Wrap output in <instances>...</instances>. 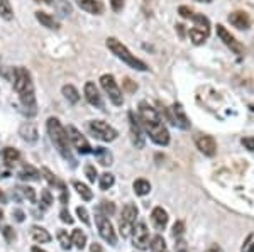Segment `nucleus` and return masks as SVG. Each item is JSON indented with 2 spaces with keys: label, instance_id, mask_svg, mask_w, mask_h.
Wrapping results in <instances>:
<instances>
[{
  "label": "nucleus",
  "instance_id": "nucleus-38",
  "mask_svg": "<svg viewBox=\"0 0 254 252\" xmlns=\"http://www.w3.org/2000/svg\"><path fill=\"white\" fill-rule=\"evenodd\" d=\"M241 252H254V234L248 235V239H246V242H244Z\"/></svg>",
  "mask_w": 254,
  "mask_h": 252
},
{
  "label": "nucleus",
  "instance_id": "nucleus-32",
  "mask_svg": "<svg viewBox=\"0 0 254 252\" xmlns=\"http://www.w3.org/2000/svg\"><path fill=\"white\" fill-rule=\"evenodd\" d=\"M151 252H168L166 242L161 235H156V237L151 241Z\"/></svg>",
  "mask_w": 254,
  "mask_h": 252
},
{
  "label": "nucleus",
  "instance_id": "nucleus-37",
  "mask_svg": "<svg viewBox=\"0 0 254 252\" xmlns=\"http://www.w3.org/2000/svg\"><path fill=\"white\" fill-rule=\"evenodd\" d=\"M85 174H87V178H88L90 183H95V180H97V169H95V166H92V164L85 166Z\"/></svg>",
  "mask_w": 254,
  "mask_h": 252
},
{
  "label": "nucleus",
  "instance_id": "nucleus-7",
  "mask_svg": "<svg viewBox=\"0 0 254 252\" xmlns=\"http://www.w3.org/2000/svg\"><path fill=\"white\" fill-rule=\"evenodd\" d=\"M100 85L102 88H104V92L107 93L109 100L112 101L114 105H117V107H121L122 103H124V97H122V90L119 88L116 78H114L112 75H102L100 76Z\"/></svg>",
  "mask_w": 254,
  "mask_h": 252
},
{
  "label": "nucleus",
  "instance_id": "nucleus-11",
  "mask_svg": "<svg viewBox=\"0 0 254 252\" xmlns=\"http://www.w3.org/2000/svg\"><path fill=\"white\" fill-rule=\"evenodd\" d=\"M132 244L139 251H146L149 247V230L144 222L134 223L132 229Z\"/></svg>",
  "mask_w": 254,
  "mask_h": 252
},
{
  "label": "nucleus",
  "instance_id": "nucleus-9",
  "mask_svg": "<svg viewBox=\"0 0 254 252\" xmlns=\"http://www.w3.org/2000/svg\"><path fill=\"white\" fill-rule=\"evenodd\" d=\"M95 223H97V229H98L100 237L104 239L105 242H109L110 246H116V244H117V235H116V230H114L112 223H110V220L107 218V215L97 212Z\"/></svg>",
  "mask_w": 254,
  "mask_h": 252
},
{
  "label": "nucleus",
  "instance_id": "nucleus-24",
  "mask_svg": "<svg viewBox=\"0 0 254 252\" xmlns=\"http://www.w3.org/2000/svg\"><path fill=\"white\" fill-rule=\"evenodd\" d=\"M73 188L78 192V195L81 198H83L85 202H90L93 198V192L88 188L87 185H83V183H80V181H73Z\"/></svg>",
  "mask_w": 254,
  "mask_h": 252
},
{
  "label": "nucleus",
  "instance_id": "nucleus-5",
  "mask_svg": "<svg viewBox=\"0 0 254 252\" xmlns=\"http://www.w3.org/2000/svg\"><path fill=\"white\" fill-rule=\"evenodd\" d=\"M137 217V206L134 203H127L122 210L121 220H119V232H121L122 239H127L134 229V223H136Z\"/></svg>",
  "mask_w": 254,
  "mask_h": 252
},
{
  "label": "nucleus",
  "instance_id": "nucleus-21",
  "mask_svg": "<svg viewBox=\"0 0 254 252\" xmlns=\"http://www.w3.org/2000/svg\"><path fill=\"white\" fill-rule=\"evenodd\" d=\"M36 19H38V22L43 24L44 27H48V29H60V24H58V20H56L53 15H49L46 14V12H43V10H38L36 12Z\"/></svg>",
  "mask_w": 254,
  "mask_h": 252
},
{
  "label": "nucleus",
  "instance_id": "nucleus-51",
  "mask_svg": "<svg viewBox=\"0 0 254 252\" xmlns=\"http://www.w3.org/2000/svg\"><path fill=\"white\" fill-rule=\"evenodd\" d=\"M36 2H41V3H51L53 0H36Z\"/></svg>",
  "mask_w": 254,
  "mask_h": 252
},
{
  "label": "nucleus",
  "instance_id": "nucleus-40",
  "mask_svg": "<svg viewBox=\"0 0 254 252\" xmlns=\"http://www.w3.org/2000/svg\"><path fill=\"white\" fill-rule=\"evenodd\" d=\"M183 232H185V223H183L182 220L176 222L173 225V235L175 237H180V235H183Z\"/></svg>",
  "mask_w": 254,
  "mask_h": 252
},
{
  "label": "nucleus",
  "instance_id": "nucleus-30",
  "mask_svg": "<svg viewBox=\"0 0 254 252\" xmlns=\"http://www.w3.org/2000/svg\"><path fill=\"white\" fill-rule=\"evenodd\" d=\"M20 180H39V171L38 169H34L32 166H24L22 171L19 173Z\"/></svg>",
  "mask_w": 254,
  "mask_h": 252
},
{
  "label": "nucleus",
  "instance_id": "nucleus-19",
  "mask_svg": "<svg viewBox=\"0 0 254 252\" xmlns=\"http://www.w3.org/2000/svg\"><path fill=\"white\" fill-rule=\"evenodd\" d=\"M151 222L156 227L158 230H165L168 225V213L166 210H163L161 206H156V208L151 212Z\"/></svg>",
  "mask_w": 254,
  "mask_h": 252
},
{
  "label": "nucleus",
  "instance_id": "nucleus-33",
  "mask_svg": "<svg viewBox=\"0 0 254 252\" xmlns=\"http://www.w3.org/2000/svg\"><path fill=\"white\" fill-rule=\"evenodd\" d=\"M58 241L64 251H68L71 247V237L68 235L66 230H58Z\"/></svg>",
  "mask_w": 254,
  "mask_h": 252
},
{
  "label": "nucleus",
  "instance_id": "nucleus-25",
  "mask_svg": "<svg viewBox=\"0 0 254 252\" xmlns=\"http://www.w3.org/2000/svg\"><path fill=\"white\" fill-rule=\"evenodd\" d=\"M2 157L7 164H14V162H17L20 159V152L14 148H5L2 151Z\"/></svg>",
  "mask_w": 254,
  "mask_h": 252
},
{
  "label": "nucleus",
  "instance_id": "nucleus-47",
  "mask_svg": "<svg viewBox=\"0 0 254 252\" xmlns=\"http://www.w3.org/2000/svg\"><path fill=\"white\" fill-rule=\"evenodd\" d=\"M90 251H92V252H104V251H102V246H100V244H92V249H90Z\"/></svg>",
  "mask_w": 254,
  "mask_h": 252
},
{
  "label": "nucleus",
  "instance_id": "nucleus-48",
  "mask_svg": "<svg viewBox=\"0 0 254 252\" xmlns=\"http://www.w3.org/2000/svg\"><path fill=\"white\" fill-rule=\"evenodd\" d=\"M205 252H224L222 249H220L219 246H212V247H208V249Z\"/></svg>",
  "mask_w": 254,
  "mask_h": 252
},
{
  "label": "nucleus",
  "instance_id": "nucleus-2",
  "mask_svg": "<svg viewBox=\"0 0 254 252\" xmlns=\"http://www.w3.org/2000/svg\"><path fill=\"white\" fill-rule=\"evenodd\" d=\"M48 134H49V139L55 144L56 151L63 156V159L68 161L71 166H75L76 161H75V157H73L71 142H69L66 129H64L63 125H61V122L58 119H55V117L48 119Z\"/></svg>",
  "mask_w": 254,
  "mask_h": 252
},
{
  "label": "nucleus",
  "instance_id": "nucleus-53",
  "mask_svg": "<svg viewBox=\"0 0 254 252\" xmlns=\"http://www.w3.org/2000/svg\"><path fill=\"white\" fill-rule=\"evenodd\" d=\"M198 2H212V0H198Z\"/></svg>",
  "mask_w": 254,
  "mask_h": 252
},
{
  "label": "nucleus",
  "instance_id": "nucleus-45",
  "mask_svg": "<svg viewBox=\"0 0 254 252\" xmlns=\"http://www.w3.org/2000/svg\"><path fill=\"white\" fill-rule=\"evenodd\" d=\"M3 235H5L9 242H12L15 239V234H14V230H12L10 227H5V229H3Z\"/></svg>",
  "mask_w": 254,
  "mask_h": 252
},
{
  "label": "nucleus",
  "instance_id": "nucleus-31",
  "mask_svg": "<svg viewBox=\"0 0 254 252\" xmlns=\"http://www.w3.org/2000/svg\"><path fill=\"white\" fill-rule=\"evenodd\" d=\"M41 173L44 174V178H46V181L49 183V185H51V186H58L61 192H64V185H63L61 181H58V178H56L55 174L49 171L48 168H43V169H41Z\"/></svg>",
  "mask_w": 254,
  "mask_h": 252
},
{
  "label": "nucleus",
  "instance_id": "nucleus-29",
  "mask_svg": "<svg viewBox=\"0 0 254 252\" xmlns=\"http://www.w3.org/2000/svg\"><path fill=\"white\" fill-rule=\"evenodd\" d=\"M134 192H136V195H139V197H144V195H147V193L151 192L149 181H146V180H136V181H134Z\"/></svg>",
  "mask_w": 254,
  "mask_h": 252
},
{
  "label": "nucleus",
  "instance_id": "nucleus-49",
  "mask_svg": "<svg viewBox=\"0 0 254 252\" xmlns=\"http://www.w3.org/2000/svg\"><path fill=\"white\" fill-rule=\"evenodd\" d=\"M178 244H180V246H178V249H176V252H188L187 247H185V242L182 241V242H178Z\"/></svg>",
  "mask_w": 254,
  "mask_h": 252
},
{
  "label": "nucleus",
  "instance_id": "nucleus-6",
  "mask_svg": "<svg viewBox=\"0 0 254 252\" xmlns=\"http://www.w3.org/2000/svg\"><path fill=\"white\" fill-rule=\"evenodd\" d=\"M88 129L90 132L93 134V137H97V139L104 141V142H112L117 139V131L112 127V125H109L107 122L104 120H90L88 122Z\"/></svg>",
  "mask_w": 254,
  "mask_h": 252
},
{
  "label": "nucleus",
  "instance_id": "nucleus-42",
  "mask_svg": "<svg viewBox=\"0 0 254 252\" xmlns=\"http://www.w3.org/2000/svg\"><path fill=\"white\" fill-rule=\"evenodd\" d=\"M41 197H43V205L46 206H51V203H53V197H51V193L48 192V190H44L43 193H41Z\"/></svg>",
  "mask_w": 254,
  "mask_h": 252
},
{
  "label": "nucleus",
  "instance_id": "nucleus-44",
  "mask_svg": "<svg viewBox=\"0 0 254 252\" xmlns=\"http://www.w3.org/2000/svg\"><path fill=\"white\" fill-rule=\"evenodd\" d=\"M110 7H112L114 12H121L122 7H124V0H110Z\"/></svg>",
  "mask_w": 254,
  "mask_h": 252
},
{
  "label": "nucleus",
  "instance_id": "nucleus-54",
  "mask_svg": "<svg viewBox=\"0 0 254 252\" xmlns=\"http://www.w3.org/2000/svg\"><path fill=\"white\" fill-rule=\"evenodd\" d=\"M2 217H3V213H2V210H0V220H2Z\"/></svg>",
  "mask_w": 254,
  "mask_h": 252
},
{
  "label": "nucleus",
  "instance_id": "nucleus-34",
  "mask_svg": "<svg viewBox=\"0 0 254 252\" xmlns=\"http://www.w3.org/2000/svg\"><path fill=\"white\" fill-rule=\"evenodd\" d=\"M114 181H116V178H114V174H110V173H104L100 176V188L102 190H109L110 186L114 185Z\"/></svg>",
  "mask_w": 254,
  "mask_h": 252
},
{
  "label": "nucleus",
  "instance_id": "nucleus-46",
  "mask_svg": "<svg viewBox=\"0 0 254 252\" xmlns=\"http://www.w3.org/2000/svg\"><path fill=\"white\" fill-rule=\"evenodd\" d=\"M14 215H15V220L17 222H24V213L20 212V210H15Z\"/></svg>",
  "mask_w": 254,
  "mask_h": 252
},
{
  "label": "nucleus",
  "instance_id": "nucleus-26",
  "mask_svg": "<svg viewBox=\"0 0 254 252\" xmlns=\"http://www.w3.org/2000/svg\"><path fill=\"white\" fill-rule=\"evenodd\" d=\"M93 152H95V156H97V159L100 164H104V166L112 164V154H110L105 148H97Z\"/></svg>",
  "mask_w": 254,
  "mask_h": 252
},
{
  "label": "nucleus",
  "instance_id": "nucleus-28",
  "mask_svg": "<svg viewBox=\"0 0 254 252\" xmlns=\"http://www.w3.org/2000/svg\"><path fill=\"white\" fill-rule=\"evenodd\" d=\"M0 17L10 20L14 17V10H12L10 0H0Z\"/></svg>",
  "mask_w": 254,
  "mask_h": 252
},
{
  "label": "nucleus",
  "instance_id": "nucleus-36",
  "mask_svg": "<svg viewBox=\"0 0 254 252\" xmlns=\"http://www.w3.org/2000/svg\"><path fill=\"white\" fill-rule=\"evenodd\" d=\"M19 190H20V193H22L31 203H36V193H34V190H32L31 186H20Z\"/></svg>",
  "mask_w": 254,
  "mask_h": 252
},
{
  "label": "nucleus",
  "instance_id": "nucleus-23",
  "mask_svg": "<svg viewBox=\"0 0 254 252\" xmlns=\"http://www.w3.org/2000/svg\"><path fill=\"white\" fill-rule=\"evenodd\" d=\"M61 92H63L64 99H66L69 103H78L80 101V93L75 87H73V85H64Z\"/></svg>",
  "mask_w": 254,
  "mask_h": 252
},
{
  "label": "nucleus",
  "instance_id": "nucleus-41",
  "mask_svg": "<svg viewBox=\"0 0 254 252\" xmlns=\"http://www.w3.org/2000/svg\"><path fill=\"white\" fill-rule=\"evenodd\" d=\"M241 144L244 146L248 151H253L254 152V137H244L243 141H241Z\"/></svg>",
  "mask_w": 254,
  "mask_h": 252
},
{
  "label": "nucleus",
  "instance_id": "nucleus-55",
  "mask_svg": "<svg viewBox=\"0 0 254 252\" xmlns=\"http://www.w3.org/2000/svg\"><path fill=\"white\" fill-rule=\"evenodd\" d=\"M0 178H2V176H0Z\"/></svg>",
  "mask_w": 254,
  "mask_h": 252
},
{
  "label": "nucleus",
  "instance_id": "nucleus-3",
  "mask_svg": "<svg viewBox=\"0 0 254 252\" xmlns=\"http://www.w3.org/2000/svg\"><path fill=\"white\" fill-rule=\"evenodd\" d=\"M178 12H180V15H182L183 19H190V20H193V22H195V26L188 31V36H190L191 43H193V44L205 43L208 34H210V20H208L203 14H198V12L191 10L190 7H185V5L180 7Z\"/></svg>",
  "mask_w": 254,
  "mask_h": 252
},
{
  "label": "nucleus",
  "instance_id": "nucleus-20",
  "mask_svg": "<svg viewBox=\"0 0 254 252\" xmlns=\"http://www.w3.org/2000/svg\"><path fill=\"white\" fill-rule=\"evenodd\" d=\"M19 134H20V137H22L26 142H36L38 141V129H36V125L32 124V122H26V124H22L20 125V129H19Z\"/></svg>",
  "mask_w": 254,
  "mask_h": 252
},
{
  "label": "nucleus",
  "instance_id": "nucleus-10",
  "mask_svg": "<svg viewBox=\"0 0 254 252\" xmlns=\"http://www.w3.org/2000/svg\"><path fill=\"white\" fill-rule=\"evenodd\" d=\"M64 129H66L69 142H71V146L76 149V151H78L80 154H90V152H92V148H90L88 141L81 136V132L75 127V125H68V127H64Z\"/></svg>",
  "mask_w": 254,
  "mask_h": 252
},
{
  "label": "nucleus",
  "instance_id": "nucleus-39",
  "mask_svg": "<svg viewBox=\"0 0 254 252\" xmlns=\"http://www.w3.org/2000/svg\"><path fill=\"white\" fill-rule=\"evenodd\" d=\"M76 213H78V218H80L81 222L85 223V225H90V217H88V212L83 208V206H78V208H76Z\"/></svg>",
  "mask_w": 254,
  "mask_h": 252
},
{
  "label": "nucleus",
  "instance_id": "nucleus-14",
  "mask_svg": "<svg viewBox=\"0 0 254 252\" xmlns=\"http://www.w3.org/2000/svg\"><path fill=\"white\" fill-rule=\"evenodd\" d=\"M195 144L198 148V151L202 154H205L208 157H214L217 152V142L212 136H196L195 137Z\"/></svg>",
  "mask_w": 254,
  "mask_h": 252
},
{
  "label": "nucleus",
  "instance_id": "nucleus-15",
  "mask_svg": "<svg viewBox=\"0 0 254 252\" xmlns=\"http://www.w3.org/2000/svg\"><path fill=\"white\" fill-rule=\"evenodd\" d=\"M129 124H130V132H132L134 146H136L137 149H142V148H144L142 125H141V120H139V117H136V113H134V112H129Z\"/></svg>",
  "mask_w": 254,
  "mask_h": 252
},
{
  "label": "nucleus",
  "instance_id": "nucleus-1",
  "mask_svg": "<svg viewBox=\"0 0 254 252\" xmlns=\"http://www.w3.org/2000/svg\"><path fill=\"white\" fill-rule=\"evenodd\" d=\"M139 120H141V125L144 127L146 134L151 137V141L154 144L158 146L170 144V132H168V129L163 124L161 115L147 101H141L139 103Z\"/></svg>",
  "mask_w": 254,
  "mask_h": 252
},
{
  "label": "nucleus",
  "instance_id": "nucleus-18",
  "mask_svg": "<svg viewBox=\"0 0 254 252\" xmlns=\"http://www.w3.org/2000/svg\"><path fill=\"white\" fill-rule=\"evenodd\" d=\"M76 3H78V7L81 10L88 12V14L92 15H100L102 12H104V5H102V2H98V0H75Z\"/></svg>",
  "mask_w": 254,
  "mask_h": 252
},
{
  "label": "nucleus",
  "instance_id": "nucleus-17",
  "mask_svg": "<svg viewBox=\"0 0 254 252\" xmlns=\"http://www.w3.org/2000/svg\"><path fill=\"white\" fill-rule=\"evenodd\" d=\"M229 22L234 27H237V29H249V26H251V19H249V15L243 10L232 12V14L229 15Z\"/></svg>",
  "mask_w": 254,
  "mask_h": 252
},
{
  "label": "nucleus",
  "instance_id": "nucleus-12",
  "mask_svg": "<svg viewBox=\"0 0 254 252\" xmlns=\"http://www.w3.org/2000/svg\"><path fill=\"white\" fill-rule=\"evenodd\" d=\"M168 119L171 120V124L176 125V127L183 129V131H187V129H190V120H188L185 110H183L182 103H173L171 105V108L168 110Z\"/></svg>",
  "mask_w": 254,
  "mask_h": 252
},
{
  "label": "nucleus",
  "instance_id": "nucleus-22",
  "mask_svg": "<svg viewBox=\"0 0 254 252\" xmlns=\"http://www.w3.org/2000/svg\"><path fill=\"white\" fill-rule=\"evenodd\" d=\"M31 235L36 242H41V244H46L51 241V235H49L48 230L43 229V227H38V225H34L31 229Z\"/></svg>",
  "mask_w": 254,
  "mask_h": 252
},
{
  "label": "nucleus",
  "instance_id": "nucleus-35",
  "mask_svg": "<svg viewBox=\"0 0 254 252\" xmlns=\"http://www.w3.org/2000/svg\"><path fill=\"white\" fill-rule=\"evenodd\" d=\"M98 212L104 213V215H107V217H110V215L116 213V206H114V203L104 200V202L100 203V206H98Z\"/></svg>",
  "mask_w": 254,
  "mask_h": 252
},
{
  "label": "nucleus",
  "instance_id": "nucleus-8",
  "mask_svg": "<svg viewBox=\"0 0 254 252\" xmlns=\"http://www.w3.org/2000/svg\"><path fill=\"white\" fill-rule=\"evenodd\" d=\"M14 90L17 92V95H24V93L34 92V85H32L31 73L26 68L19 66L14 70Z\"/></svg>",
  "mask_w": 254,
  "mask_h": 252
},
{
  "label": "nucleus",
  "instance_id": "nucleus-16",
  "mask_svg": "<svg viewBox=\"0 0 254 252\" xmlns=\"http://www.w3.org/2000/svg\"><path fill=\"white\" fill-rule=\"evenodd\" d=\"M83 93H85V99H87V101L92 107L104 108V101H102V97H100V93H98V88L95 87V83L87 81L83 88Z\"/></svg>",
  "mask_w": 254,
  "mask_h": 252
},
{
  "label": "nucleus",
  "instance_id": "nucleus-43",
  "mask_svg": "<svg viewBox=\"0 0 254 252\" xmlns=\"http://www.w3.org/2000/svg\"><path fill=\"white\" fill-rule=\"evenodd\" d=\"M60 217H61V220H63L64 223H68V225H69V223H73L71 215H69V212H68L66 208H63V210H61V212H60Z\"/></svg>",
  "mask_w": 254,
  "mask_h": 252
},
{
  "label": "nucleus",
  "instance_id": "nucleus-27",
  "mask_svg": "<svg viewBox=\"0 0 254 252\" xmlns=\"http://www.w3.org/2000/svg\"><path fill=\"white\" fill-rule=\"evenodd\" d=\"M71 244H75L76 249H85V246H87V235L81 232L80 229H75L71 235Z\"/></svg>",
  "mask_w": 254,
  "mask_h": 252
},
{
  "label": "nucleus",
  "instance_id": "nucleus-4",
  "mask_svg": "<svg viewBox=\"0 0 254 252\" xmlns=\"http://www.w3.org/2000/svg\"><path fill=\"white\" fill-rule=\"evenodd\" d=\"M107 48L110 51H112V54H116V58H119L121 61H124L129 68H132V70H137V71H147L149 68H147V64L144 61H141L139 58L132 54L124 44L121 43L119 39L116 38H109L107 39Z\"/></svg>",
  "mask_w": 254,
  "mask_h": 252
},
{
  "label": "nucleus",
  "instance_id": "nucleus-13",
  "mask_svg": "<svg viewBox=\"0 0 254 252\" xmlns=\"http://www.w3.org/2000/svg\"><path fill=\"white\" fill-rule=\"evenodd\" d=\"M217 36H219L220 41H222V43H224L225 46H227L232 52H236V54H243V52H244L243 44H241L239 41H237V39L234 38V36H232L227 29H225L224 26H220V24L217 26Z\"/></svg>",
  "mask_w": 254,
  "mask_h": 252
},
{
  "label": "nucleus",
  "instance_id": "nucleus-52",
  "mask_svg": "<svg viewBox=\"0 0 254 252\" xmlns=\"http://www.w3.org/2000/svg\"><path fill=\"white\" fill-rule=\"evenodd\" d=\"M3 202H5V197H3V193L0 192V203H3Z\"/></svg>",
  "mask_w": 254,
  "mask_h": 252
},
{
  "label": "nucleus",
  "instance_id": "nucleus-50",
  "mask_svg": "<svg viewBox=\"0 0 254 252\" xmlns=\"http://www.w3.org/2000/svg\"><path fill=\"white\" fill-rule=\"evenodd\" d=\"M31 252H46V251H44V249H41V247H32Z\"/></svg>",
  "mask_w": 254,
  "mask_h": 252
}]
</instances>
